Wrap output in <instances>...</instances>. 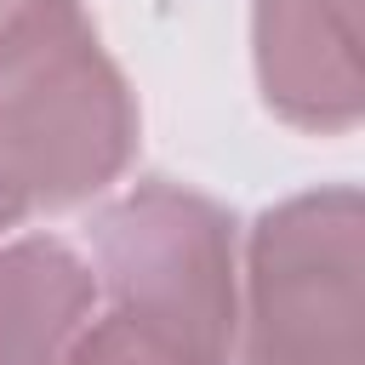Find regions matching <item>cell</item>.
Wrapping results in <instances>:
<instances>
[{
    "label": "cell",
    "mask_w": 365,
    "mask_h": 365,
    "mask_svg": "<svg viewBox=\"0 0 365 365\" xmlns=\"http://www.w3.org/2000/svg\"><path fill=\"white\" fill-rule=\"evenodd\" d=\"M325 205H331V194L297 200V205L262 217L251 365H331L319 354V342L359 359V348H354V228L325 251V268H314Z\"/></svg>",
    "instance_id": "1"
},
{
    "label": "cell",
    "mask_w": 365,
    "mask_h": 365,
    "mask_svg": "<svg viewBox=\"0 0 365 365\" xmlns=\"http://www.w3.org/2000/svg\"><path fill=\"white\" fill-rule=\"evenodd\" d=\"M0 365H57L68 325H29V319H74L86 308V268L63 245H17L0 257Z\"/></svg>",
    "instance_id": "2"
}]
</instances>
